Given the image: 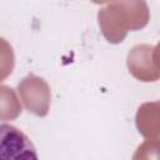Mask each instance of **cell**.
<instances>
[{
    "label": "cell",
    "instance_id": "9c48e42d",
    "mask_svg": "<svg viewBox=\"0 0 160 160\" xmlns=\"http://www.w3.org/2000/svg\"><path fill=\"white\" fill-rule=\"evenodd\" d=\"M90 1H92L95 4H106V2H111L114 0H90Z\"/></svg>",
    "mask_w": 160,
    "mask_h": 160
},
{
    "label": "cell",
    "instance_id": "ba28073f",
    "mask_svg": "<svg viewBox=\"0 0 160 160\" xmlns=\"http://www.w3.org/2000/svg\"><path fill=\"white\" fill-rule=\"evenodd\" d=\"M152 59L155 65L160 69V41L156 44V46H154V51H152Z\"/></svg>",
    "mask_w": 160,
    "mask_h": 160
},
{
    "label": "cell",
    "instance_id": "8992f818",
    "mask_svg": "<svg viewBox=\"0 0 160 160\" xmlns=\"http://www.w3.org/2000/svg\"><path fill=\"white\" fill-rule=\"evenodd\" d=\"M1 120H14L21 114V105L14 90L6 85H1Z\"/></svg>",
    "mask_w": 160,
    "mask_h": 160
},
{
    "label": "cell",
    "instance_id": "3957f363",
    "mask_svg": "<svg viewBox=\"0 0 160 160\" xmlns=\"http://www.w3.org/2000/svg\"><path fill=\"white\" fill-rule=\"evenodd\" d=\"M154 46L140 44L134 46L126 58L129 72L139 81L154 82L160 80V69L155 65L152 59Z\"/></svg>",
    "mask_w": 160,
    "mask_h": 160
},
{
    "label": "cell",
    "instance_id": "52a82bcc",
    "mask_svg": "<svg viewBox=\"0 0 160 160\" xmlns=\"http://www.w3.org/2000/svg\"><path fill=\"white\" fill-rule=\"evenodd\" d=\"M132 159H160V139H146L132 155Z\"/></svg>",
    "mask_w": 160,
    "mask_h": 160
},
{
    "label": "cell",
    "instance_id": "7a4b0ae2",
    "mask_svg": "<svg viewBox=\"0 0 160 160\" xmlns=\"http://www.w3.org/2000/svg\"><path fill=\"white\" fill-rule=\"evenodd\" d=\"M18 92L29 112L40 118L48 115L51 102V91L42 78L32 74L25 76L18 85Z\"/></svg>",
    "mask_w": 160,
    "mask_h": 160
},
{
    "label": "cell",
    "instance_id": "5b68a950",
    "mask_svg": "<svg viewBox=\"0 0 160 160\" xmlns=\"http://www.w3.org/2000/svg\"><path fill=\"white\" fill-rule=\"evenodd\" d=\"M138 131L145 139L160 136V100L144 102L139 106L135 115Z\"/></svg>",
    "mask_w": 160,
    "mask_h": 160
},
{
    "label": "cell",
    "instance_id": "6da1fadb",
    "mask_svg": "<svg viewBox=\"0 0 160 160\" xmlns=\"http://www.w3.org/2000/svg\"><path fill=\"white\" fill-rule=\"evenodd\" d=\"M150 20L145 0H114L98 12L100 30L110 44L121 42L129 31L144 29Z\"/></svg>",
    "mask_w": 160,
    "mask_h": 160
},
{
    "label": "cell",
    "instance_id": "277c9868",
    "mask_svg": "<svg viewBox=\"0 0 160 160\" xmlns=\"http://www.w3.org/2000/svg\"><path fill=\"white\" fill-rule=\"evenodd\" d=\"M1 150L2 155L9 151L10 158H30L36 159V151L29 138L18 128L1 125Z\"/></svg>",
    "mask_w": 160,
    "mask_h": 160
}]
</instances>
